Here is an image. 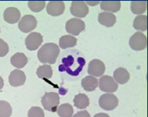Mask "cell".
Masks as SVG:
<instances>
[{
  "label": "cell",
  "instance_id": "25",
  "mask_svg": "<svg viewBox=\"0 0 148 117\" xmlns=\"http://www.w3.org/2000/svg\"><path fill=\"white\" fill-rule=\"evenodd\" d=\"M12 107L6 101H0V117H10L12 114Z\"/></svg>",
  "mask_w": 148,
  "mask_h": 117
},
{
  "label": "cell",
  "instance_id": "3",
  "mask_svg": "<svg viewBox=\"0 0 148 117\" xmlns=\"http://www.w3.org/2000/svg\"><path fill=\"white\" fill-rule=\"evenodd\" d=\"M99 105L104 110H113L119 105L118 98L113 94H104L100 96Z\"/></svg>",
  "mask_w": 148,
  "mask_h": 117
},
{
  "label": "cell",
  "instance_id": "21",
  "mask_svg": "<svg viewBox=\"0 0 148 117\" xmlns=\"http://www.w3.org/2000/svg\"><path fill=\"white\" fill-rule=\"evenodd\" d=\"M36 74L39 79H51L53 76L52 67L50 65L39 66L36 70Z\"/></svg>",
  "mask_w": 148,
  "mask_h": 117
},
{
  "label": "cell",
  "instance_id": "5",
  "mask_svg": "<svg viewBox=\"0 0 148 117\" xmlns=\"http://www.w3.org/2000/svg\"><path fill=\"white\" fill-rule=\"evenodd\" d=\"M129 45L133 50H142L147 47V36L142 32H136L135 33L129 40Z\"/></svg>",
  "mask_w": 148,
  "mask_h": 117
},
{
  "label": "cell",
  "instance_id": "10",
  "mask_svg": "<svg viewBox=\"0 0 148 117\" xmlns=\"http://www.w3.org/2000/svg\"><path fill=\"white\" fill-rule=\"evenodd\" d=\"M105 72V65L104 62L99 59H92L89 62L88 73L89 75L96 77L102 76Z\"/></svg>",
  "mask_w": 148,
  "mask_h": 117
},
{
  "label": "cell",
  "instance_id": "28",
  "mask_svg": "<svg viewBox=\"0 0 148 117\" xmlns=\"http://www.w3.org/2000/svg\"><path fill=\"white\" fill-rule=\"evenodd\" d=\"M9 47L3 39L0 38V57H4L8 54Z\"/></svg>",
  "mask_w": 148,
  "mask_h": 117
},
{
  "label": "cell",
  "instance_id": "14",
  "mask_svg": "<svg viewBox=\"0 0 148 117\" xmlns=\"http://www.w3.org/2000/svg\"><path fill=\"white\" fill-rule=\"evenodd\" d=\"M98 21L101 25H104L107 28H111L116 24V17L112 13L102 12L99 14Z\"/></svg>",
  "mask_w": 148,
  "mask_h": 117
},
{
  "label": "cell",
  "instance_id": "1",
  "mask_svg": "<svg viewBox=\"0 0 148 117\" xmlns=\"http://www.w3.org/2000/svg\"><path fill=\"white\" fill-rule=\"evenodd\" d=\"M60 53L59 47L55 43H46L42 45V47L39 50L37 56L39 62L43 64H53L56 63L58 56Z\"/></svg>",
  "mask_w": 148,
  "mask_h": 117
},
{
  "label": "cell",
  "instance_id": "30",
  "mask_svg": "<svg viewBox=\"0 0 148 117\" xmlns=\"http://www.w3.org/2000/svg\"><path fill=\"white\" fill-rule=\"evenodd\" d=\"M93 117H110V116L104 113H100V114H96Z\"/></svg>",
  "mask_w": 148,
  "mask_h": 117
},
{
  "label": "cell",
  "instance_id": "26",
  "mask_svg": "<svg viewBox=\"0 0 148 117\" xmlns=\"http://www.w3.org/2000/svg\"><path fill=\"white\" fill-rule=\"evenodd\" d=\"M28 8L34 13H39L45 8L46 2L45 1H30L27 2Z\"/></svg>",
  "mask_w": 148,
  "mask_h": 117
},
{
  "label": "cell",
  "instance_id": "17",
  "mask_svg": "<svg viewBox=\"0 0 148 117\" xmlns=\"http://www.w3.org/2000/svg\"><path fill=\"white\" fill-rule=\"evenodd\" d=\"M10 63L17 69L23 68L27 65V58L23 53H17L11 56Z\"/></svg>",
  "mask_w": 148,
  "mask_h": 117
},
{
  "label": "cell",
  "instance_id": "23",
  "mask_svg": "<svg viewBox=\"0 0 148 117\" xmlns=\"http://www.w3.org/2000/svg\"><path fill=\"white\" fill-rule=\"evenodd\" d=\"M57 114L59 117H72L73 115V107L69 103L62 104L58 107Z\"/></svg>",
  "mask_w": 148,
  "mask_h": 117
},
{
  "label": "cell",
  "instance_id": "16",
  "mask_svg": "<svg viewBox=\"0 0 148 117\" xmlns=\"http://www.w3.org/2000/svg\"><path fill=\"white\" fill-rule=\"evenodd\" d=\"M99 85V80L92 76H88L82 79V87L84 90L91 92L96 89Z\"/></svg>",
  "mask_w": 148,
  "mask_h": 117
},
{
  "label": "cell",
  "instance_id": "29",
  "mask_svg": "<svg viewBox=\"0 0 148 117\" xmlns=\"http://www.w3.org/2000/svg\"><path fill=\"white\" fill-rule=\"evenodd\" d=\"M73 117H91L90 114H89L88 110H82V111H79L76 113Z\"/></svg>",
  "mask_w": 148,
  "mask_h": 117
},
{
  "label": "cell",
  "instance_id": "4",
  "mask_svg": "<svg viewBox=\"0 0 148 117\" xmlns=\"http://www.w3.org/2000/svg\"><path fill=\"white\" fill-rule=\"evenodd\" d=\"M99 89L107 94H113L118 90V84L110 76H102L99 80Z\"/></svg>",
  "mask_w": 148,
  "mask_h": 117
},
{
  "label": "cell",
  "instance_id": "31",
  "mask_svg": "<svg viewBox=\"0 0 148 117\" xmlns=\"http://www.w3.org/2000/svg\"><path fill=\"white\" fill-rule=\"evenodd\" d=\"M3 87H4V80L2 78V76H0V90H2Z\"/></svg>",
  "mask_w": 148,
  "mask_h": 117
},
{
  "label": "cell",
  "instance_id": "27",
  "mask_svg": "<svg viewBox=\"0 0 148 117\" xmlns=\"http://www.w3.org/2000/svg\"><path fill=\"white\" fill-rule=\"evenodd\" d=\"M27 117H45V113L41 107H32L28 110Z\"/></svg>",
  "mask_w": 148,
  "mask_h": 117
},
{
  "label": "cell",
  "instance_id": "11",
  "mask_svg": "<svg viewBox=\"0 0 148 117\" xmlns=\"http://www.w3.org/2000/svg\"><path fill=\"white\" fill-rule=\"evenodd\" d=\"M65 5L62 1H51L47 5V13L52 17H59L63 14Z\"/></svg>",
  "mask_w": 148,
  "mask_h": 117
},
{
  "label": "cell",
  "instance_id": "22",
  "mask_svg": "<svg viewBox=\"0 0 148 117\" xmlns=\"http://www.w3.org/2000/svg\"><path fill=\"white\" fill-rule=\"evenodd\" d=\"M133 28L136 30L146 31L147 29V17L145 15H139L136 17L133 21Z\"/></svg>",
  "mask_w": 148,
  "mask_h": 117
},
{
  "label": "cell",
  "instance_id": "12",
  "mask_svg": "<svg viewBox=\"0 0 148 117\" xmlns=\"http://www.w3.org/2000/svg\"><path fill=\"white\" fill-rule=\"evenodd\" d=\"M25 74L20 70H14L9 76V83L12 87H19L25 83Z\"/></svg>",
  "mask_w": 148,
  "mask_h": 117
},
{
  "label": "cell",
  "instance_id": "7",
  "mask_svg": "<svg viewBox=\"0 0 148 117\" xmlns=\"http://www.w3.org/2000/svg\"><path fill=\"white\" fill-rule=\"evenodd\" d=\"M70 10L71 14L77 18H84L89 14V8L86 2L83 1L72 2Z\"/></svg>",
  "mask_w": 148,
  "mask_h": 117
},
{
  "label": "cell",
  "instance_id": "19",
  "mask_svg": "<svg viewBox=\"0 0 148 117\" xmlns=\"http://www.w3.org/2000/svg\"><path fill=\"white\" fill-rule=\"evenodd\" d=\"M77 43V39L73 36L65 35L59 39V47L63 50L68 48V47H73Z\"/></svg>",
  "mask_w": 148,
  "mask_h": 117
},
{
  "label": "cell",
  "instance_id": "32",
  "mask_svg": "<svg viewBox=\"0 0 148 117\" xmlns=\"http://www.w3.org/2000/svg\"><path fill=\"white\" fill-rule=\"evenodd\" d=\"M99 3V2H87L86 4H89L91 6H94V5H96L97 4Z\"/></svg>",
  "mask_w": 148,
  "mask_h": 117
},
{
  "label": "cell",
  "instance_id": "9",
  "mask_svg": "<svg viewBox=\"0 0 148 117\" xmlns=\"http://www.w3.org/2000/svg\"><path fill=\"white\" fill-rule=\"evenodd\" d=\"M43 42V36L38 32L30 33L25 39V46L27 50H36Z\"/></svg>",
  "mask_w": 148,
  "mask_h": 117
},
{
  "label": "cell",
  "instance_id": "6",
  "mask_svg": "<svg viewBox=\"0 0 148 117\" xmlns=\"http://www.w3.org/2000/svg\"><path fill=\"white\" fill-rule=\"evenodd\" d=\"M66 31L71 36H78L85 28V24L82 19L73 18L66 22Z\"/></svg>",
  "mask_w": 148,
  "mask_h": 117
},
{
  "label": "cell",
  "instance_id": "13",
  "mask_svg": "<svg viewBox=\"0 0 148 117\" xmlns=\"http://www.w3.org/2000/svg\"><path fill=\"white\" fill-rule=\"evenodd\" d=\"M4 19L9 24H15L20 19L21 13L18 8L14 7H9L4 11Z\"/></svg>",
  "mask_w": 148,
  "mask_h": 117
},
{
  "label": "cell",
  "instance_id": "24",
  "mask_svg": "<svg viewBox=\"0 0 148 117\" xmlns=\"http://www.w3.org/2000/svg\"><path fill=\"white\" fill-rule=\"evenodd\" d=\"M130 9L134 14H144L147 10V1H133Z\"/></svg>",
  "mask_w": 148,
  "mask_h": 117
},
{
  "label": "cell",
  "instance_id": "15",
  "mask_svg": "<svg viewBox=\"0 0 148 117\" xmlns=\"http://www.w3.org/2000/svg\"><path fill=\"white\" fill-rule=\"evenodd\" d=\"M130 74L127 70L124 67H119L113 73V79L117 84L124 85L130 79Z\"/></svg>",
  "mask_w": 148,
  "mask_h": 117
},
{
  "label": "cell",
  "instance_id": "2",
  "mask_svg": "<svg viewBox=\"0 0 148 117\" xmlns=\"http://www.w3.org/2000/svg\"><path fill=\"white\" fill-rule=\"evenodd\" d=\"M41 102L45 110L54 113L57 110L59 107L60 98L59 94L57 93H45V94L42 96Z\"/></svg>",
  "mask_w": 148,
  "mask_h": 117
},
{
  "label": "cell",
  "instance_id": "20",
  "mask_svg": "<svg viewBox=\"0 0 148 117\" xmlns=\"http://www.w3.org/2000/svg\"><path fill=\"white\" fill-rule=\"evenodd\" d=\"M74 106L78 109H85L89 106L90 100L87 95L84 94H79L75 96L73 99Z\"/></svg>",
  "mask_w": 148,
  "mask_h": 117
},
{
  "label": "cell",
  "instance_id": "18",
  "mask_svg": "<svg viewBox=\"0 0 148 117\" xmlns=\"http://www.w3.org/2000/svg\"><path fill=\"white\" fill-rule=\"evenodd\" d=\"M101 10L109 13H116L121 8V2L119 1H102L100 5Z\"/></svg>",
  "mask_w": 148,
  "mask_h": 117
},
{
  "label": "cell",
  "instance_id": "8",
  "mask_svg": "<svg viewBox=\"0 0 148 117\" xmlns=\"http://www.w3.org/2000/svg\"><path fill=\"white\" fill-rule=\"evenodd\" d=\"M18 28L23 33H30L36 28L37 20L32 15L24 16L18 22Z\"/></svg>",
  "mask_w": 148,
  "mask_h": 117
}]
</instances>
